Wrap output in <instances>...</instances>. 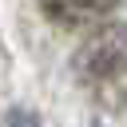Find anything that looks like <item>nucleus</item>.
<instances>
[{
  "mask_svg": "<svg viewBox=\"0 0 127 127\" xmlns=\"http://www.w3.org/2000/svg\"><path fill=\"white\" fill-rule=\"evenodd\" d=\"M44 12L60 24H87V20H99L107 16L119 0H40Z\"/></svg>",
  "mask_w": 127,
  "mask_h": 127,
  "instance_id": "obj_1",
  "label": "nucleus"
}]
</instances>
